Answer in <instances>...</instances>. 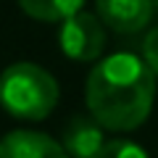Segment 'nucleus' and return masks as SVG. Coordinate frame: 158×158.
<instances>
[{"mask_svg": "<svg viewBox=\"0 0 158 158\" xmlns=\"http://www.w3.org/2000/svg\"><path fill=\"white\" fill-rule=\"evenodd\" d=\"M90 116L108 132H132L150 116L156 100V74L132 53L103 58L87 77Z\"/></svg>", "mask_w": 158, "mask_h": 158, "instance_id": "1", "label": "nucleus"}, {"mask_svg": "<svg viewBox=\"0 0 158 158\" xmlns=\"http://www.w3.org/2000/svg\"><path fill=\"white\" fill-rule=\"evenodd\" d=\"M58 85L37 63H11L0 74V106L24 121H40L53 113Z\"/></svg>", "mask_w": 158, "mask_h": 158, "instance_id": "2", "label": "nucleus"}, {"mask_svg": "<svg viewBox=\"0 0 158 158\" xmlns=\"http://www.w3.org/2000/svg\"><path fill=\"white\" fill-rule=\"evenodd\" d=\"M58 45L71 61H98L106 48V29L98 13L77 11L61 21Z\"/></svg>", "mask_w": 158, "mask_h": 158, "instance_id": "3", "label": "nucleus"}, {"mask_svg": "<svg viewBox=\"0 0 158 158\" xmlns=\"http://www.w3.org/2000/svg\"><path fill=\"white\" fill-rule=\"evenodd\" d=\"M95 13L108 29L132 34L153 19V0H95Z\"/></svg>", "mask_w": 158, "mask_h": 158, "instance_id": "4", "label": "nucleus"}, {"mask_svg": "<svg viewBox=\"0 0 158 158\" xmlns=\"http://www.w3.org/2000/svg\"><path fill=\"white\" fill-rule=\"evenodd\" d=\"M0 158H71L61 142L42 132L16 129L0 140Z\"/></svg>", "mask_w": 158, "mask_h": 158, "instance_id": "5", "label": "nucleus"}, {"mask_svg": "<svg viewBox=\"0 0 158 158\" xmlns=\"http://www.w3.org/2000/svg\"><path fill=\"white\" fill-rule=\"evenodd\" d=\"M103 127L95 118L87 116H74L63 129V142L66 153L71 158H92L103 145Z\"/></svg>", "mask_w": 158, "mask_h": 158, "instance_id": "6", "label": "nucleus"}, {"mask_svg": "<svg viewBox=\"0 0 158 158\" xmlns=\"http://www.w3.org/2000/svg\"><path fill=\"white\" fill-rule=\"evenodd\" d=\"M21 11L37 21H63L71 13L82 11L85 0H19Z\"/></svg>", "mask_w": 158, "mask_h": 158, "instance_id": "7", "label": "nucleus"}, {"mask_svg": "<svg viewBox=\"0 0 158 158\" xmlns=\"http://www.w3.org/2000/svg\"><path fill=\"white\" fill-rule=\"evenodd\" d=\"M92 158H148V153L142 150L137 142L129 140H108L100 145V150Z\"/></svg>", "mask_w": 158, "mask_h": 158, "instance_id": "8", "label": "nucleus"}, {"mask_svg": "<svg viewBox=\"0 0 158 158\" xmlns=\"http://www.w3.org/2000/svg\"><path fill=\"white\" fill-rule=\"evenodd\" d=\"M142 58H145V63L150 66V71L158 77V27L148 32L145 42H142Z\"/></svg>", "mask_w": 158, "mask_h": 158, "instance_id": "9", "label": "nucleus"}]
</instances>
